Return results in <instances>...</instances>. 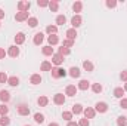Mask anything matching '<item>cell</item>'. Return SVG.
Listing matches in <instances>:
<instances>
[{
    "label": "cell",
    "mask_w": 127,
    "mask_h": 126,
    "mask_svg": "<svg viewBox=\"0 0 127 126\" xmlns=\"http://www.w3.org/2000/svg\"><path fill=\"white\" fill-rule=\"evenodd\" d=\"M89 88H90V82H87V80H80V83L77 86V89H80V91H87Z\"/></svg>",
    "instance_id": "2e32d148"
},
{
    "label": "cell",
    "mask_w": 127,
    "mask_h": 126,
    "mask_svg": "<svg viewBox=\"0 0 127 126\" xmlns=\"http://www.w3.org/2000/svg\"><path fill=\"white\" fill-rule=\"evenodd\" d=\"M72 79H77V77H80V74H81V71L77 68V67H71L69 68V73H68Z\"/></svg>",
    "instance_id": "9a60e30c"
},
{
    "label": "cell",
    "mask_w": 127,
    "mask_h": 126,
    "mask_svg": "<svg viewBox=\"0 0 127 126\" xmlns=\"http://www.w3.org/2000/svg\"><path fill=\"white\" fill-rule=\"evenodd\" d=\"M0 27H1V24H0Z\"/></svg>",
    "instance_id": "f5cc1de1"
},
{
    "label": "cell",
    "mask_w": 127,
    "mask_h": 126,
    "mask_svg": "<svg viewBox=\"0 0 127 126\" xmlns=\"http://www.w3.org/2000/svg\"><path fill=\"white\" fill-rule=\"evenodd\" d=\"M37 104H38L40 107H46V105L49 104V98H47V96H40V98L37 99Z\"/></svg>",
    "instance_id": "d4e9b609"
},
{
    "label": "cell",
    "mask_w": 127,
    "mask_h": 126,
    "mask_svg": "<svg viewBox=\"0 0 127 126\" xmlns=\"http://www.w3.org/2000/svg\"><path fill=\"white\" fill-rule=\"evenodd\" d=\"M123 95H124V89H123V88H115V89H114V96H115V98H120V99H121Z\"/></svg>",
    "instance_id": "f546056e"
},
{
    "label": "cell",
    "mask_w": 127,
    "mask_h": 126,
    "mask_svg": "<svg viewBox=\"0 0 127 126\" xmlns=\"http://www.w3.org/2000/svg\"><path fill=\"white\" fill-rule=\"evenodd\" d=\"M58 7H59V3H58L56 0L49 1V9H50L52 12H58Z\"/></svg>",
    "instance_id": "484cf974"
},
{
    "label": "cell",
    "mask_w": 127,
    "mask_h": 126,
    "mask_svg": "<svg viewBox=\"0 0 127 126\" xmlns=\"http://www.w3.org/2000/svg\"><path fill=\"white\" fill-rule=\"evenodd\" d=\"M83 68H84L86 71H89V73H90V71H93V64L90 63L89 60H86V61L83 63Z\"/></svg>",
    "instance_id": "4316f807"
},
{
    "label": "cell",
    "mask_w": 127,
    "mask_h": 126,
    "mask_svg": "<svg viewBox=\"0 0 127 126\" xmlns=\"http://www.w3.org/2000/svg\"><path fill=\"white\" fill-rule=\"evenodd\" d=\"M120 79L126 83L127 82V71H121V74H120Z\"/></svg>",
    "instance_id": "f6af8a7d"
},
{
    "label": "cell",
    "mask_w": 127,
    "mask_h": 126,
    "mask_svg": "<svg viewBox=\"0 0 127 126\" xmlns=\"http://www.w3.org/2000/svg\"><path fill=\"white\" fill-rule=\"evenodd\" d=\"M10 125V119L7 116H1L0 117V126H9Z\"/></svg>",
    "instance_id": "1f68e13d"
},
{
    "label": "cell",
    "mask_w": 127,
    "mask_h": 126,
    "mask_svg": "<svg viewBox=\"0 0 127 126\" xmlns=\"http://www.w3.org/2000/svg\"><path fill=\"white\" fill-rule=\"evenodd\" d=\"M37 6L38 7H49V1L47 0H38L37 1Z\"/></svg>",
    "instance_id": "f35d334b"
},
{
    "label": "cell",
    "mask_w": 127,
    "mask_h": 126,
    "mask_svg": "<svg viewBox=\"0 0 127 126\" xmlns=\"http://www.w3.org/2000/svg\"><path fill=\"white\" fill-rule=\"evenodd\" d=\"M25 126H30V125H25Z\"/></svg>",
    "instance_id": "816d5d0a"
},
{
    "label": "cell",
    "mask_w": 127,
    "mask_h": 126,
    "mask_svg": "<svg viewBox=\"0 0 127 126\" xmlns=\"http://www.w3.org/2000/svg\"><path fill=\"white\" fill-rule=\"evenodd\" d=\"M95 111L96 113H106V111H108V104L103 102V101L97 102V104L95 105Z\"/></svg>",
    "instance_id": "3957f363"
},
{
    "label": "cell",
    "mask_w": 127,
    "mask_h": 126,
    "mask_svg": "<svg viewBox=\"0 0 127 126\" xmlns=\"http://www.w3.org/2000/svg\"><path fill=\"white\" fill-rule=\"evenodd\" d=\"M7 113H9V107L6 104H1L0 105V116H7Z\"/></svg>",
    "instance_id": "836d02e7"
},
{
    "label": "cell",
    "mask_w": 127,
    "mask_h": 126,
    "mask_svg": "<svg viewBox=\"0 0 127 126\" xmlns=\"http://www.w3.org/2000/svg\"><path fill=\"white\" fill-rule=\"evenodd\" d=\"M7 55H9V57H12V58H16V57L19 55V48H16V45L10 46V48H9V51H7Z\"/></svg>",
    "instance_id": "8fae6325"
},
{
    "label": "cell",
    "mask_w": 127,
    "mask_h": 126,
    "mask_svg": "<svg viewBox=\"0 0 127 126\" xmlns=\"http://www.w3.org/2000/svg\"><path fill=\"white\" fill-rule=\"evenodd\" d=\"M77 86H74V85H68L66 86V89H65V95H68V96H75L77 95Z\"/></svg>",
    "instance_id": "ba28073f"
},
{
    "label": "cell",
    "mask_w": 127,
    "mask_h": 126,
    "mask_svg": "<svg viewBox=\"0 0 127 126\" xmlns=\"http://www.w3.org/2000/svg\"><path fill=\"white\" fill-rule=\"evenodd\" d=\"M30 83L31 85H40L41 83V76L40 74H32L30 77Z\"/></svg>",
    "instance_id": "ffe728a7"
},
{
    "label": "cell",
    "mask_w": 127,
    "mask_h": 126,
    "mask_svg": "<svg viewBox=\"0 0 127 126\" xmlns=\"http://www.w3.org/2000/svg\"><path fill=\"white\" fill-rule=\"evenodd\" d=\"M7 83H9L10 86H13V88H15V86H18V85H19V79H18L16 76H12V77H9V79H7Z\"/></svg>",
    "instance_id": "cb8c5ba5"
},
{
    "label": "cell",
    "mask_w": 127,
    "mask_h": 126,
    "mask_svg": "<svg viewBox=\"0 0 127 126\" xmlns=\"http://www.w3.org/2000/svg\"><path fill=\"white\" fill-rule=\"evenodd\" d=\"M102 89H103V88H102V85H100V83H93V86H92V91H93L95 94H100V92H102Z\"/></svg>",
    "instance_id": "d590c367"
},
{
    "label": "cell",
    "mask_w": 127,
    "mask_h": 126,
    "mask_svg": "<svg viewBox=\"0 0 127 126\" xmlns=\"http://www.w3.org/2000/svg\"><path fill=\"white\" fill-rule=\"evenodd\" d=\"M53 67H52V63H49V61H43L41 65H40V70L41 71H50Z\"/></svg>",
    "instance_id": "7402d4cb"
},
{
    "label": "cell",
    "mask_w": 127,
    "mask_h": 126,
    "mask_svg": "<svg viewBox=\"0 0 127 126\" xmlns=\"http://www.w3.org/2000/svg\"><path fill=\"white\" fill-rule=\"evenodd\" d=\"M120 107L124 108V110H127V98H121V99H120Z\"/></svg>",
    "instance_id": "ee69618b"
},
{
    "label": "cell",
    "mask_w": 127,
    "mask_h": 126,
    "mask_svg": "<svg viewBox=\"0 0 127 126\" xmlns=\"http://www.w3.org/2000/svg\"><path fill=\"white\" fill-rule=\"evenodd\" d=\"M65 22H66V16L65 15H58L56 16V27L58 25H64Z\"/></svg>",
    "instance_id": "83f0119b"
},
{
    "label": "cell",
    "mask_w": 127,
    "mask_h": 126,
    "mask_svg": "<svg viewBox=\"0 0 127 126\" xmlns=\"http://www.w3.org/2000/svg\"><path fill=\"white\" fill-rule=\"evenodd\" d=\"M28 12H16V15H15V19L18 21V22H22V21H28Z\"/></svg>",
    "instance_id": "52a82bcc"
},
{
    "label": "cell",
    "mask_w": 127,
    "mask_h": 126,
    "mask_svg": "<svg viewBox=\"0 0 127 126\" xmlns=\"http://www.w3.org/2000/svg\"><path fill=\"white\" fill-rule=\"evenodd\" d=\"M81 24H83V18H81L80 15H74V16L71 18V25H72V28H78Z\"/></svg>",
    "instance_id": "277c9868"
},
{
    "label": "cell",
    "mask_w": 127,
    "mask_h": 126,
    "mask_svg": "<svg viewBox=\"0 0 127 126\" xmlns=\"http://www.w3.org/2000/svg\"><path fill=\"white\" fill-rule=\"evenodd\" d=\"M56 31H58V27H56V25H47V27H46V33H47L49 36L56 34Z\"/></svg>",
    "instance_id": "f1b7e54d"
},
{
    "label": "cell",
    "mask_w": 127,
    "mask_h": 126,
    "mask_svg": "<svg viewBox=\"0 0 127 126\" xmlns=\"http://www.w3.org/2000/svg\"><path fill=\"white\" fill-rule=\"evenodd\" d=\"M27 22H28V25H30L31 28H34V27H37V25H38V19H37V18H34V16H30Z\"/></svg>",
    "instance_id": "4dcf8cb0"
},
{
    "label": "cell",
    "mask_w": 127,
    "mask_h": 126,
    "mask_svg": "<svg viewBox=\"0 0 127 126\" xmlns=\"http://www.w3.org/2000/svg\"><path fill=\"white\" fill-rule=\"evenodd\" d=\"M47 42H49V46H55L59 43V39L56 34H52V36H47Z\"/></svg>",
    "instance_id": "5bb4252c"
},
{
    "label": "cell",
    "mask_w": 127,
    "mask_h": 126,
    "mask_svg": "<svg viewBox=\"0 0 127 126\" xmlns=\"http://www.w3.org/2000/svg\"><path fill=\"white\" fill-rule=\"evenodd\" d=\"M7 55V52L3 49V48H0V60H4V57Z\"/></svg>",
    "instance_id": "bcb514c9"
},
{
    "label": "cell",
    "mask_w": 127,
    "mask_h": 126,
    "mask_svg": "<svg viewBox=\"0 0 127 126\" xmlns=\"http://www.w3.org/2000/svg\"><path fill=\"white\" fill-rule=\"evenodd\" d=\"M50 73H52V77L53 79H61V77H65L66 76V71L64 68H61V67H53L50 70Z\"/></svg>",
    "instance_id": "6da1fadb"
},
{
    "label": "cell",
    "mask_w": 127,
    "mask_h": 126,
    "mask_svg": "<svg viewBox=\"0 0 127 126\" xmlns=\"http://www.w3.org/2000/svg\"><path fill=\"white\" fill-rule=\"evenodd\" d=\"M24 42H25V34L24 33H18L15 36V45L18 46V45H22Z\"/></svg>",
    "instance_id": "7c38bea8"
},
{
    "label": "cell",
    "mask_w": 127,
    "mask_h": 126,
    "mask_svg": "<svg viewBox=\"0 0 127 126\" xmlns=\"http://www.w3.org/2000/svg\"><path fill=\"white\" fill-rule=\"evenodd\" d=\"M62 119L64 120H66V122H71V119H72V113H71V111H64L62 113Z\"/></svg>",
    "instance_id": "74e56055"
},
{
    "label": "cell",
    "mask_w": 127,
    "mask_h": 126,
    "mask_svg": "<svg viewBox=\"0 0 127 126\" xmlns=\"http://www.w3.org/2000/svg\"><path fill=\"white\" fill-rule=\"evenodd\" d=\"M62 46H65V48H72V46H74V40L65 39V40H64V45H62Z\"/></svg>",
    "instance_id": "60d3db41"
},
{
    "label": "cell",
    "mask_w": 127,
    "mask_h": 126,
    "mask_svg": "<svg viewBox=\"0 0 127 126\" xmlns=\"http://www.w3.org/2000/svg\"><path fill=\"white\" fill-rule=\"evenodd\" d=\"M90 123H89V119H80V122H78V126H89Z\"/></svg>",
    "instance_id": "7bdbcfd3"
},
{
    "label": "cell",
    "mask_w": 127,
    "mask_h": 126,
    "mask_svg": "<svg viewBox=\"0 0 127 126\" xmlns=\"http://www.w3.org/2000/svg\"><path fill=\"white\" fill-rule=\"evenodd\" d=\"M117 125L118 126H127V117L126 116H120L117 119Z\"/></svg>",
    "instance_id": "d6a6232c"
},
{
    "label": "cell",
    "mask_w": 127,
    "mask_h": 126,
    "mask_svg": "<svg viewBox=\"0 0 127 126\" xmlns=\"http://www.w3.org/2000/svg\"><path fill=\"white\" fill-rule=\"evenodd\" d=\"M58 54H61L62 57H65V55H69V54H71V49H69V48H65V46H61Z\"/></svg>",
    "instance_id": "e575fe53"
},
{
    "label": "cell",
    "mask_w": 127,
    "mask_h": 126,
    "mask_svg": "<svg viewBox=\"0 0 127 126\" xmlns=\"http://www.w3.org/2000/svg\"><path fill=\"white\" fill-rule=\"evenodd\" d=\"M83 114H84V117H86V119H93V117L96 116V111H95V108L87 107V108H84V110H83Z\"/></svg>",
    "instance_id": "8992f818"
},
{
    "label": "cell",
    "mask_w": 127,
    "mask_h": 126,
    "mask_svg": "<svg viewBox=\"0 0 127 126\" xmlns=\"http://www.w3.org/2000/svg\"><path fill=\"white\" fill-rule=\"evenodd\" d=\"M4 15H6V13H4V10H3V9H0V19H3V18H4Z\"/></svg>",
    "instance_id": "c3c4849f"
},
{
    "label": "cell",
    "mask_w": 127,
    "mask_h": 126,
    "mask_svg": "<svg viewBox=\"0 0 127 126\" xmlns=\"http://www.w3.org/2000/svg\"><path fill=\"white\" fill-rule=\"evenodd\" d=\"M34 120H35L37 123H43V122H44V116H43L41 113H35V114H34Z\"/></svg>",
    "instance_id": "8d00e7d4"
},
{
    "label": "cell",
    "mask_w": 127,
    "mask_h": 126,
    "mask_svg": "<svg viewBox=\"0 0 127 126\" xmlns=\"http://www.w3.org/2000/svg\"><path fill=\"white\" fill-rule=\"evenodd\" d=\"M81 9H83V3H81V1H75V3L72 4V10H74L77 15L81 12Z\"/></svg>",
    "instance_id": "603a6c76"
},
{
    "label": "cell",
    "mask_w": 127,
    "mask_h": 126,
    "mask_svg": "<svg viewBox=\"0 0 127 126\" xmlns=\"http://www.w3.org/2000/svg\"><path fill=\"white\" fill-rule=\"evenodd\" d=\"M18 114L19 116H28L30 114V107L25 104H19L18 105Z\"/></svg>",
    "instance_id": "5b68a950"
},
{
    "label": "cell",
    "mask_w": 127,
    "mask_h": 126,
    "mask_svg": "<svg viewBox=\"0 0 127 126\" xmlns=\"http://www.w3.org/2000/svg\"><path fill=\"white\" fill-rule=\"evenodd\" d=\"M66 39H69V40H75V37H77V30L75 28H69V30H66Z\"/></svg>",
    "instance_id": "44dd1931"
},
{
    "label": "cell",
    "mask_w": 127,
    "mask_h": 126,
    "mask_svg": "<svg viewBox=\"0 0 127 126\" xmlns=\"http://www.w3.org/2000/svg\"><path fill=\"white\" fill-rule=\"evenodd\" d=\"M83 110H84V108H83V105H81V104H74V105H72L71 113H72V114H81V113H83Z\"/></svg>",
    "instance_id": "d6986e66"
},
{
    "label": "cell",
    "mask_w": 127,
    "mask_h": 126,
    "mask_svg": "<svg viewBox=\"0 0 127 126\" xmlns=\"http://www.w3.org/2000/svg\"><path fill=\"white\" fill-rule=\"evenodd\" d=\"M31 7V3L28 0H24V1H18V10L19 12H28Z\"/></svg>",
    "instance_id": "7a4b0ae2"
},
{
    "label": "cell",
    "mask_w": 127,
    "mask_h": 126,
    "mask_svg": "<svg viewBox=\"0 0 127 126\" xmlns=\"http://www.w3.org/2000/svg\"><path fill=\"white\" fill-rule=\"evenodd\" d=\"M106 7H109V9H112V7H115L117 6V1L115 0H106Z\"/></svg>",
    "instance_id": "b9f144b4"
},
{
    "label": "cell",
    "mask_w": 127,
    "mask_h": 126,
    "mask_svg": "<svg viewBox=\"0 0 127 126\" xmlns=\"http://www.w3.org/2000/svg\"><path fill=\"white\" fill-rule=\"evenodd\" d=\"M0 101H3L4 104L10 101V94L7 91H0Z\"/></svg>",
    "instance_id": "e0dca14e"
},
{
    "label": "cell",
    "mask_w": 127,
    "mask_h": 126,
    "mask_svg": "<svg viewBox=\"0 0 127 126\" xmlns=\"http://www.w3.org/2000/svg\"><path fill=\"white\" fill-rule=\"evenodd\" d=\"M41 52H43V55H46V57H53V48L52 46H43V49H41Z\"/></svg>",
    "instance_id": "ac0fdd59"
},
{
    "label": "cell",
    "mask_w": 127,
    "mask_h": 126,
    "mask_svg": "<svg viewBox=\"0 0 127 126\" xmlns=\"http://www.w3.org/2000/svg\"><path fill=\"white\" fill-rule=\"evenodd\" d=\"M7 79H9L7 74H6L4 71H1V73H0V83H7Z\"/></svg>",
    "instance_id": "ab89813d"
},
{
    "label": "cell",
    "mask_w": 127,
    "mask_h": 126,
    "mask_svg": "<svg viewBox=\"0 0 127 126\" xmlns=\"http://www.w3.org/2000/svg\"><path fill=\"white\" fill-rule=\"evenodd\" d=\"M124 92H127V82L124 83Z\"/></svg>",
    "instance_id": "f907efd6"
},
{
    "label": "cell",
    "mask_w": 127,
    "mask_h": 126,
    "mask_svg": "<svg viewBox=\"0 0 127 126\" xmlns=\"http://www.w3.org/2000/svg\"><path fill=\"white\" fill-rule=\"evenodd\" d=\"M47 126H59V125H58V123H55V122H52V123H49Z\"/></svg>",
    "instance_id": "681fc988"
},
{
    "label": "cell",
    "mask_w": 127,
    "mask_h": 126,
    "mask_svg": "<svg viewBox=\"0 0 127 126\" xmlns=\"http://www.w3.org/2000/svg\"><path fill=\"white\" fill-rule=\"evenodd\" d=\"M64 63V57L61 54H53V57H52V64H55L56 67L58 65H61Z\"/></svg>",
    "instance_id": "30bf717a"
},
{
    "label": "cell",
    "mask_w": 127,
    "mask_h": 126,
    "mask_svg": "<svg viewBox=\"0 0 127 126\" xmlns=\"http://www.w3.org/2000/svg\"><path fill=\"white\" fill-rule=\"evenodd\" d=\"M43 40H44V34H43V33H37V34L34 36V40H32V42H34V45L38 46V45L43 43Z\"/></svg>",
    "instance_id": "4fadbf2b"
},
{
    "label": "cell",
    "mask_w": 127,
    "mask_h": 126,
    "mask_svg": "<svg viewBox=\"0 0 127 126\" xmlns=\"http://www.w3.org/2000/svg\"><path fill=\"white\" fill-rule=\"evenodd\" d=\"M66 126H78V123H77V122H72V120H71V122H68V125Z\"/></svg>",
    "instance_id": "7dc6e473"
},
{
    "label": "cell",
    "mask_w": 127,
    "mask_h": 126,
    "mask_svg": "<svg viewBox=\"0 0 127 126\" xmlns=\"http://www.w3.org/2000/svg\"><path fill=\"white\" fill-rule=\"evenodd\" d=\"M53 102H55L56 105H64V102H65V95L64 94H55Z\"/></svg>",
    "instance_id": "9c48e42d"
}]
</instances>
